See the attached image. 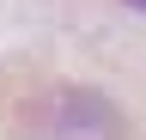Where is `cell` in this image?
Masks as SVG:
<instances>
[{
    "instance_id": "cell-1",
    "label": "cell",
    "mask_w": 146,
    "mask_h": 140,
    "mask_svg": "<svg viewBox=\"0 0 146 140\" xmlns=\"http://www.w3.org/2000/svg\"><path fill=\"white\" fill-rule=\"evenodd\" d=\"M25 140H122V110L91 85H55L25 110Z\"/></svg>"
},
{
    "instance_id": "cell-2",
    "label": "cell",
    "mask_w": 146,
    "mask_h": 140,
    "mask_svg": "<svg viewBox=\"0 0 146 140\" xmlns=\"http://www.w3.org/2000/svg\"><path fill=\"white\" fill-rule=\"evenodd\" d=\"M122 6H134V12H146V0H122Z\"/></svg>"
}]
</instances>
